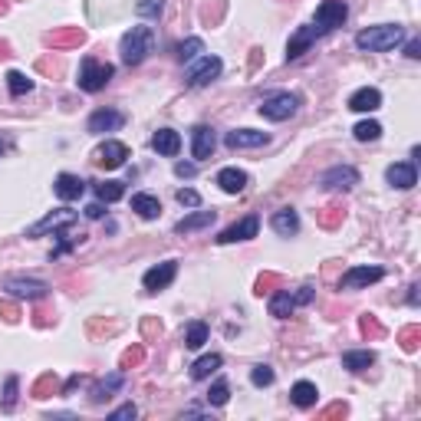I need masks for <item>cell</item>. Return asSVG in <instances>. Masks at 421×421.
Wrapping results in <instances>:
<instances>
[{
	"instance_id": "1",
	"label": "cell",
	"mask_w": 421,
	"mask_h": 421,
	"mask_svg": "<svg viewBox=\"0 0 421 421\" xmlns=\"http://www.w3.org/2000/svg\"><path fill=\"white\" fill-rule=\"evenodd\" d=\"M152 49H155V30L152 26H132L129 33L122 36V43H118V56H122L125 66H141Z\"/></svg>"
},
{
	"instance_id": "2",
	"label": "cell",
	"mask_w": 421,
	"mask_h": 421,
	"mask_svg": "<svg viewBox=\"0 0 421 421\" xmlns=\"http://www.w3.org/2000/svg\"><path fill=\"white\" fill-rule=\"evenodd\" d=\"M405 40V30L398 24H382V26H365L355 33V47L369 49V53H388Z\"/></svg>"
},
{
	"instance_id": "3",
	"label": "cell",
	"mask_w": 421,
	"mask_h": 421,
	"mask_svg": "<svg viewBox=\"0 0 421 421\" xmlns=\"http://www.w3.org/2000/svg\"><path fill=\"white\" fill-rule=\"evenodd\" d=\"M116 76V70L109 66V63H99L95 56H86L79 63V89L82 93H99V89H105L109 86V79Z\"/></svg>"
},
{
	"instance_id": "4",
	"label": "cell",
	"mask_w": 421,
	"mask_h": 421,
	"mask_svg": "<svg viewBox=\"0 0 421 421\" xmlns=\"http://www.w3.org/2000/svg\"><path fill=\"white\" fill-rule=\"evenodd\" d=\"M296 109H300V95L273 93V95H267V99L260 102V116L270 118V122H286V118L296 116Z\"/></svg>"
},
{
	"instance_id": "5",
	"label": "cell",
	"mask_w": 421,
	"mask_h": 421,
	"mask_svg": "<svg viewBox=\"0 0 421 421\" xmlns=\"http://www.w3.org/2000/svg\"><path fill=\"white\" fill-rule=\"evenodd\" d=\"M79 221V214L76 210H70V208H56V210H49L43 221H36V224H30L26 227V237H43V234H56V231H66V227H72V224Z\"/></svg>"
},
{
	"instance_id": "6",
	"label": "cell",
	"mask_w": 421,
	"mask_h": 421,
	"mask_svg": "<svg viewBox=\"0 0 421 421\" xmlns=\"http://www.w3.org/2000/svg\"><path fill=\"white\" fill-rule=\"evenodd\" d=\"M346 17H349V7H346V0H323V3L316 7L313 24L319 26L323 33H332L336 26L346 24Z\"/></svg>"
},
{
	"instance_id": "7",
	"label": "cell",
	"mask_w": 421,
	"mask_h": 421,
	"mask_svg": "<svg viewBox=\"0 0 421 421\" xmlns=\"http://www.w3.org/2000/svg\"><path fill=\"white\" fill-rule=\"evenodd\" d=\"M221 70H224V63L217 56H204V59H198V63H194V66L185 72V86H191V89L210 86V82L221 76Z\"/></svg>"
},
{
	"instance_id": "8",
	"label": "cell",
	"mask_w": 421,
	"mask_h": 421,
	"mask_svg": "<svg viewBox=\"0 0 421 421\" xmlns=\"http://www.w3.org/2000/svg\"><path fill=\"white\" fill-rule=\"evenodd\" d=\"M175 277H178V260H164V263L152 267L141 277V286H145V293H162L175 283Z\"/></svg>"
},
{
	"instance_id": "9",
	"label": "cell",
	"mask_w": 421,
	"mask_h": 421,
	"mask_svg": "<svg viewBox=\"0 0 421 421\" xmlns=\"http://www.w3.org/2000/svg\"><path fill=\"white\" fill-rule=\"evenodd\" d=\"M125 158H129V145H125V141H116V139H105L93 152V162L99 164V168H122Z\"/></svg>"
},
{
	"instance_id": "10",
	"label": "cell",
	"mask_w": 421,
	"mask_h": 421,
	"mask_svg": "<svg viewBox=\"0 0 421 421\" xmlns=\"http://www.w3.org/2000/svg\"><path fill=\"white\" fill-rule=\"evenodd\" d=\"M385 277L382 267H349L339 277V290H365L369 283H378Z\"/></svg>"
},
{
	"instance_id": "11",
	"label": "cell",
	"mask_w": 421,
	"mask_h": 421,
	"mask_svg": "<svg viewBox=\"0 0 421 421\" xmlns=\"http://www.w3.org/2000/svg\"><path fill=\"white\" fill-rule=\"evenodd\" d=\"M260 231V217L257 214H247L240 221H234L231 227H224L221 234H217V244H237V240H250V237H257Z\"/></svg>"
},
{
	"instance_id": "12",
	"label": "cell",
	"mask_w": 421,
	"mask_h": 421,
	"mask_svg": "<svg viewBox=\"0 0 421 421\" xmlns=\"http://www.w3.org/2000/svg\"><path fill=\"white\" fill-rule=\"evenodd\" d=\"M43 43L49 49H76L86 43V30L82 26H56V30H49L43 36Z\"/></svg>"
},
{
	"instance_id": "13",
	"label": "cell",
	"mask_w": 421,
	"mask_h": 421,
	"mask_svg": "<svg viewBox=\"0 0 421 421\" xmlns=\"http://www.w3.org/2000/svg\"><path fill=\"white\" fill-rule=\"evenodd\" d=\"M319 185L329 187V191H349V187L359 185V171H355L352 164H336V168L323 171Z\"/></svg>"
},
{
	"instance_id": "14",
	"label": "cell",
	"mask_w": 421,
	"mask_h": 421,
	"mask_svg": "<svg viewBox=\"0 0 421 421\" xmlns=\"http://www.w3.org/2000/svg\"><path fill=\"white\" fill-rule=\"evenodd\" d=\"M319 36H326V33H323V30H319L316 24L300 26V30H296V33L290 36V43H286V59H300V56L306 53V49H309V47L316 43V40H319Z\"/></svg>"
},
{
	"instance_id": "15",
	"label": "cell",
	"mask_w": 421,
	"mask_h": 421,
	"mask_svg": "<svg viewBox=\"0 0 421 421\" xmlns=\"http://www.w3.org/2000/svg\"><path fill=\"white\" fill-rule=\"evenodd\" d=\"M125 125V116L118 109H95L89 116V132L93 135H105V132H118Z\"/></svg>"
},
{
	"instance_id": "16",
	"label": "cell",
	"mask_w": 421,
	"mask_h": 421,
	"mask_svg": "<svg viewBox=\"0 0 421 421\" xmlns=\"http://www.w3.org/2000/svg\"><path fill=\"white\" fill-rule=\"evenodd\" d=\"M385 181H388L392 187H398V191H408V187H415V185H418V171H415V162H395V164H388Z\"/></svg>"
},
{
	"instance_id": "17",
	"label": "cell",
	"mask_w": 421,
	"mask_h": 421,
	"mask_svg": "<svg viewBox=\"0 0 421 421\" xmlns=\"http://www.w3.org/2000/svg\"><path fill=\"white\" fill-rule=\"evenodd\" d=\"M214 145H217V139H214V129L210 125H198V129L191 132V155H194V162L210 158L214 155Z\"/></svg>"
},
{
	"instance_id": "18",
	"label": "cell",
	"mask_w": 421,
	"mask_h": 421,
	"mask_svg": "<svg viewBox=\"0 0 421 421\" xmlns=\"http://www.w3.org/2000/svg\"><path fill=\"white\" fill-rule=\"evenodd\" d=\"M227 148H260V145H267L270 135L267 132H254V129H234V132H227Z\"/></svg>"
},
{
	"instance_id": "19",
	"label": "cell",
	"mask_w": 421,
	"mask_h": 421,
	"mask_svg": "<svg viewBox=\"0 0 421 421\" xmlns=\"http://www.w3.org/2000/svg\"><path fill=\"white\" fill-rule=\"evenodd\" d=\"M7 293L17 296V300H43L49 293V283L43 280H10L7 283Z\"/></svg>"
},
{
	"instance_id": "20",
	"label": "cell",
	"mask_w": 421,
	"mask_h": 421,
	"mask_svg": "<svg viewBox=\"0 0 421 421\" xmlns=\"http://www.w3.org/2000/svg\"><path fill=\"white\" fill-rule=\"evenodd\" d=\"M382 105V93L375 89V86H362V89H355L349 95V109L352 112H375Z\"/></svg>"
},
{
	"instance_id": "21",
	"label": "cell",
	"mask_w": 421,
	"mask_h": 421,
	"mask_svg": "<svg viewBox=\"0 0 421 421\" xmlns=\"http://www.w3.org/2000/svg\"><path fill=\"white\" fill-rule=\"evenodd\" d=\"M122 382H125V375H122V372H112L109 378H99V382L93 385V392H89V401H93V405H102V401H109V398H112L118 388H122Z\"/></svg>"
},
{
	"instance_id": "22",
	"label": "cell",
	"mask_w": 421,
	"mask_h": 421,
	"mask_svg": "<svg viewBox=\"0 0 421 421\" xmlns=\"http://www.w3.org/2000/svg\"><path fill=\"white\" fill-rule=\"evenodd\" d=\"M152 148L158 155H164V158H175V155L181 152V135H178L175 129H158L152 135Z\"/></svg>"
},
{
	"instance_id": "23",
	"label": "cell",
	"mask_w": 421,
	"mask_h": 421,
	"mask_svg": "<svg viewBox=\"0 0 421 421\" xmlns=\"http://www.w3.org/2000/svg\"><path fill=\"white\" fill-rule=\"evenodd\" d=\"M53 191H56L59 201H76V198H82L86 181H82L79 175H59L56 181H53Z\"/></svg>"
},
{
	"instance_id": "24",
	"label": "cell",
	"mask_w": 421,
	"mask_h": 421,
	"mask_svg": "<svg viewBox=\"0 0 421 421\" xmlns=\"http://www.w3.org/2000/svg\"><path fill=\"white\" fill-rule=\"evenodd\" d=\"M270 227H273L280 237H293L296 231H300V214H296L293 208H280L273 217H270Z\"/></svg>"
},
{
	"instance_id": "25",
	"label": "cell",
	"mask_w": 421,
	"mask_h": 421,
	"mask_svg": "<svg viewBox=\"0 0 421 421\" xmlns=\"http://www.w3.org/2000/svg\"><path fill=\"white\" fill-rule=\"evenodd\" d=\"M214 210H194V214H187V217H181V221L175 224V234H194V231H204V227H210L214 224Z\"/></svg>"
},
{
	"instance_id": "26",
	"label": "cell",
	"mask_w": 421,
	"mask_h": 421,
	"mask_svg": "<svg viewBox=\"0 0 421 421\" xmlns=\"http://www.w3.org/2000/svg\"><path fill=\"white\" fill-rule=\"evenodd\" d=\"M375 365V352L369 349H352V352H342V369L352 375L365 372V369H372Z\"/></svg>"
},
{
	"instance_id": "27",
	"label": "cell",
	"mask_w": 421,
	"mask_h": 421,
	"mask_svg": "<svg viewBox=\"0 0 421 421\" xmlns=\"http://www.w3.org/2000/svg\"><path fill=\"white\" fill-rule=\"evenodd\" d=\"M247 171H240V168H221L217 171V185H221V191H227V194H240L247 187Z\"/></svg>"
},
{
	"instance_id": "28",
	"label": "cell",
	"mask_w": 421,
	"mask_h": 421,
	"mask_svg": "<svg viewBox=\"0 0 421 421\" xmlns=\"http://www.w3.org/2000/svg\"><path fill=\"white\" fill-rule=\"evenodd\" d=\"M296 293L290 290H273V296H270V316H277V319H286V316H293V309H296Z\"/></svg>"
},
{
	"instance_id": "29",
	"label": "cell",
	"mask_w": 421,
	"mask_h": 421,
	"mask_svg": "<svg viewBox=\"0 0 421 421\" xmlns=\"http://www.w3.org/2000/svg\"><path fill=\"white\" fill-rule=\"evenodd\" d=\"M132 210L139 217H145V221H155L162 214V201L155 198V194H132Z\"/></svg>"
},
{
	"instance_id": "30",
	"label": "cell",
	"mask_w": 421,
	"mask_h": 421,
	"mask_svg": "<svg viewBox=\"0 0 421 421\" xmlns=\"http://www.w3.org/2000/svg\"><path fill=\"white\" fill-rule=\"evenodd\" d=\"M342 221H346V208H342V204H326V208L316 210V224H319V227H326V231L342 227Z\"/></svg>"
},
{
	"instance_id": "31",
	"label": "cell",
	"mask_w": 421,
	"mask_h": 421,
	"mask_svg": "<svg viewBox=\"0 0 421 421\" xmlns=\"http://www.w3.org/2000/svg\"><path fill=\"white\" fill-rule=\"evenodd\" d=\"M316 395H319V388H316L313 382H296V385L290 388V401L296 408H313Z\"/></svg>"
},
{
	"instance_id": "32",
	"label": "cell",
	"mask_w": 421,
	"mask_h": 421,
	"mask_svg": "<svg viewBox=\"0 0 421 421\" xmlns=\"http://www.w3.org/2000/svg\"><path fill=\"white\" fill-rule=\"evenodd\" d=\"M224 13H227V0H204L198 17H201V24L204 26H217L224 20Z\"/></svg>"
},
{
	"instance_id": "33",
	"label": "cell",
	"mask_w": 421,
	"mask_h": 421,
	"mask_svg": "<svg viewBox=\"0 0 421 421\" xmlns=\"http://www.w3.org/2000/svg\"><path fill=\"white\" fill-rule=\"evenodd\" d=\"M221 355H217V352H210V355H201L198 362L191 365V378H194V382H201V378H208L210 372H217V369H221Z\"/></svg>"
},
{
	"instance_id": "34",
	"label": "cell",
	"mask_w": 421,
	"mask_h": 421,
	"mask_svg": "<svg viewBox=\"0 0 421 421\" xmlns=\"http://www.w3.org/2000/svg\"><path fill=\"white\" fill-rule=\"evenodd\" d=\"M359 332H362L369 342L385 339V326H382V323H378V316H372V313H362V316H359Z\"/></svg>"
},
{
	"instance_id": "35",
	"label": "cell",
	"mask_w": 421,
	"mask_h": 421,
	"mask_svg": "<svg viewBox=\"0 0 421 421\" xmlns=\"http://www.w3.org/2000/svg\"><path fill=\"white\" fill-rule=\"evenodd\" d=\"M59 388H63V385H59L56 375H53V372H43V375H40V378L33 382V385H30V395H33V398H49V395H56Z\"/></svg>"
},
{
	"instance_id": "36",
	"label": "cell",
	"mask_w": 421,
	"mask_h": 421,
	"mask_svg": "<svg viewBox=\"0 0 421 421\" xmlns=\"http://www.w3.org/2000/svg\"><path fill=\"white\" fill-rule=\"evenodd\" d=\"M95 194H99V201H105V204H116V201L125 198V185H122V181H99V185H95Z\"/></svg>"
},
{
	"instance_id": "37",
	"label": "cell",
	"mask_w": 421,
	"mask_h": 421,
	"mask_svg": "<svg viewBox=\"0 0 421 421\" xmlns=\"http://www.w3.org/2000/svg\"><path fill=\"white\" fill-rule=\"evenodd\" d=\"M208 342V326L204 323H191V326L185 329V346L187 349H201Z\"/></svg>"
},
{
	"instance_id": "38",
	"label": "cell",
	"mask_w": 421,
	"mask_h": 421,
	"mask_svg": "<svg viewBox=\"0 0 421 421\" xmlns=\"http://www.w3.org/2000/svg\"><path fill=\"white\" fill-rule=\"evenodd\" d=\"M352 135H355V141H375L382 135V125H378L375 118H365V122H359V125L352 129Z\"/></svg>"
},
{
	"instance_id": "39",
	"label": "cell",
	"mask_w": 421,
	"mask_h": 421,
	"mask_svg": "<svg viewBox=\"0 0 421 421\" xmlns=\"http://www.w3.org/2000/svg\"><path fill=\"white\" fill-rule=\"evenodd\" d=\"M17 388H20V378H17V375H7V382H3V398H0V408L3 411L17 408Z\"/></svg>"
},
{
	"instance_id": "40",
	"label": "cell",
	"mask_w": 421,
	"mask_h": 421,
	"mask_svg": "<svg viewBox=\"0 0 421 421\" xmlns=\"http://www.w3.org/2000/svg\"><path fill=\"white\" fill-rule=\"evenodd\" d=\"M7 89H10V95H26L30 89H33V79H26L24 72L10 70L7 72Z\"/></svg>"
},
{
	"instance_id": "41",
	"label": "cell",
	"mask_w": 421,
	"mask_h": 421,
	"mask_svg": "<svg viewBox=\"0 0 421 421\" xmlns=\"http://www.w3.org/2000/svg\"><path fill=\"white\" fill-rule=\"evenodd\" d=\"M280 283H283L280 273H273V270H263V273L257 277V283H254V293H257V296H263V293H273L277 286H280Z\"/></svg>"
},
{
	"instance_id": "42",
	"label": "cell",
	"mask_w": 421,
	"mask_h": 421,
	"mask_svg": "<svg viewBox=\"0 0 421 421\" xmlns=\"http://www.w3.org/2000/svg\"><path fill=\"white\" fill-rule=\"evenodd\" d=\"M204 53V43H201V36H187L185 43H178V59L181 63H191V59Z\"/></svg>"
},
{
	"instance_id": "43",
	"label": "cell",
	"mask_w": 421,
	"mask_h": 421,
	"mask_svg": "<svg viewBox=\"0 0 421 421\" xmlns=\"http://www.w3.org/2000/svg\"><path fill=\"white\" fill-rule=\"evenodd\" d=\"M418 342H421V326H405L398 332V346L405 352H418Z\"/></svg>"
},
{
	"instance_id": "44",
	"label": "cell",
	"mask_w": 421,
	"mask_h": 421,
	"mask_svg": "<svg viewBox=\"0 0 421 421\" xmlns=\"http://www.w3.org/2000/svg\"><path fill=\"white\" fill-rule=\"evenodd\" d=\"M135 13L145 17V20H158L164 13V0H139V3H135Z\"/></svg>"
},
{
	"instance_id": "45",
	"label": "cell",
	"mask_w": 421,
	"mask_h": 421,
	"mask_svg": "<svg viewBox=\"0 0 421 421\" xmlns=\"http://www.w3.org/2000/svg\"><path fill=\"white\" fill-rule=\"evenodd\" d=\"M141 362H145V346H129L118 359V369H139Z\"/></svg>"
},
{
	"instance_id": "46",
	"label": "cell",
	"mask_w": 421,
	"mask_h": 421,
	"mask_svg": "<svg viewBox=\"0 0 421 421\" xmlns=\"http://www.w3.org/2000/svg\"><path fill=\"white\" fill-rule=\"evenodd\" d=\"M227 398H231V388H227V382H214L208 392V405H214V408H221V405H227Z\"/></svg>"
},
{
	"instance_id": "47",
	"label": "cell",
	"mask_w": 421,
	"mask_h": 421,
	"mask_svg": "<svg viewBox=\"0 0 421 421\" xmlns=\"http://www.w3.org/2000/svg\"><path fill=\"white\" fill-rule=\"evenodd\" d=\"M273 378H277V375H273V369H270V365H254V372H250V382H254L257 388L273 385Z\"/></svg>"
},
{
	"instance_id": "48",
	"label": "cell",
	"mask_w": 421,
	"mask_h": 421,
	"mask_svg": "<svg viewBox=\"0 0 421 421\" xmlns=\"http://www.w3.org/2000/svg\"><path fill=\"white\" fill-rule=\"evenodd\" d=\"M178 204H181V208H201V194L198 191H194V187H178Z\"/></svg>"
},
{
	"instance_id": "49",
	"label": "cell",
	"mask_w": 421,
	"mask_h": 421,
	"mask_svg": "<svg viewBox=\"0 0 421 421\" xmlns=\"http://www.w3.org/2000/svg\"><path fill=\"white\" fill-rule=\"evenodd\" d=\"M141 336H145V342L158 339V336H162V323H158L155 316H145V319H141Z\"/></svg>"
},
{
	"instance_id": "50",
	"label": "cell",
	"mask_w": 421,
	"mask_h": 421,
	"mask_svg": "<svg viewBox=\"0 0 421 421\" xmlns=\"http://www.w3.org/2000/svg\"><path fill=\"white\" fill-rule=\"evenodd\" d=\"M118 323H102V319H93V323H89V336H116L118 332Z\"/></svg>"
},
{
	"instance_id": "51",
	"label": "cell",
	"mask_w": 421,
	"mask_h": 421,
	"mask_svg": "<svg viewBox=\"0 0 421 421\" xmlns=\"http://www.w3.org/2000/svg\"><path fill=\"white\" fill-rule=\"evenodd\" d=\"M0 316H3V323H20V306L13 300H0Z\"/></svg>"
},
{
	"instance_id": "52",
	"label": "cell",
	"mask_w": 421,
	"mask_h": 421,
	"mask_svg": "<svg viewBox=\"0 0 421 421\" xmlns=\"http://www.w3.org/2000/svg\"><path fill=\"white\" fill-rule=\"evenodd\" d=\"M36 70H40V72H47V76H59V72H63V66H59L56 59L43 56V59H40V63H36Z\"/></svg>"
},
{
	"instance_id": "53",
	"label": "cell",
	"mask_w": 421,
	"mask_h": 421,
	"mask_svg": "<svg viewBox=\"0 0 421 421\" xmlns=\"http://www.w3.org/2000/svg\"><path fill=\"white\" fill-rule=\"evenodd\" d=\"M346 415H349V405H346V401H336V405H329L319 418H346Z\"/></svg>"
},
{
	"instance_id": "54",
	"label": "cell",
	"mask_w": 421,
	"mask_h": 421,
	"mask_svg": "<svg viewBox=\"0 0 421 421\" xmlns=\"http://www.w3.org/2000/svg\"><path fill=\"white\" fill-rule=\"evenodd\" d=\"M135 415H139V408H135V405L129 401V405H122V408L112 411L109 418H112V421H129V418H135Z\"/></svg>"
},
{
	"instance_id": "55",
	"label": "cell",
	"mask_w": 421,
	"mask_h": 421,
	"mask_svg": "<svg viewBox=\"0 0 421 421\" xmlns=\"http://www.w3.org/2000/svg\"><path fill=\"white\" fill-rule=\"evenodd\" d=\"M175 175L178 178H194V175H198V164H194V162H178L175 164Z\"/></svg>"
},
{
	"instance_id": "56",
	"label": "cell",
	"mask_w": 421,
	"mask_h": 421,
	"mask_svg": "<svg viewBox=\"0 0 421 421\" xmlns=\"http://www.w3.org/2000/svg\"><path fill=\"white\" fill-rule=\"evenodd\" d=\"M82 382H86V375H72V378H70V382H66V385H63V388H59V392H63V395H70L72 388H79Z\"/></svg>"
},
{
	"instance_id": "57",
	"label": "cell",
	"mask_w": 421,
	"mask_h": 421,
	"mask_svg": "<svg viewBox=\"0 0 421 421\" xmlns=\"http://www.w3.org/2000/svg\"><path fill=\"white\" fill-rule=\"evenodd\" d=\"M102 214H105L102 201H95V204H89V208H86V217H93V221H99V217H102Z\"/></svg>"
},
{
	"instance_id": "58",
	"label": "cell",
	"mask_w": 421,
	"mask_h": 421,
	"mask_svg": "<svg viewBox=\"0 0 421 421\" xmlns=\"http://www.w3.org/2000/svg\"><path fill=\"white\" fill-rule=\"evenodd\" d=\"M309 300H313V286H300V290H296V303L306 306Z\"/></svg>"
},
{
	"instance_id": "59",
	"label": "cell",
	"mask_w": 421,
	"mask_h": 421,
	"mask_svg": "<svg viewBox=\"0 0 421 421\" xmlns=\"http://www.w3.org/2000/svg\"><path fill=\"white\" fill-rule=\"evenodd\" d=\"M33 323H36V326H49L53 319H49L47 309H36V313H33Z\"/></svg>"
},
{
	"instance_id": "60",
	"label": "cell",
	"mask_w": 421,
	"mask_h": 421,
	"mask_svg": "<svg viewBox=\"0 0 421 421\" xmlns=\"http://www.w3.org/2000/svg\"><path fill=\"white\" fill-rule=\"evenodd\" d=\"M411 59H418L421 56V40H408V49H405Z\"/></svg>"
},
{
	"instance_id": "61",
	"label": "cell",
	"mask_w": 421,
	"mask_h": 421,
	"mask_svg": "<svg viewBox=\"0 0 421 421\" xmlns=\"http://www.w3.org/2000/svg\"><path fill=\"white\" fill-rule=\"evenodd\" d=\"M408 303L418 306V283H411V293H408Z\"/></svg>"
},
{
	"instance_id": "62",
	"label": "cell",
	"mask_w": 421,
	"mask_h": 421,
	"mask_svg": "<svg viewBox=\"0 0 421 421\" xmlns=\"http://www.w3.org/2000/svg\"><path fill=\"white\" fill-rule=\"evenodd\" d=\"M3 56H10V43H0V59Z\"/></svg>"
},
{
	"instance_id": "63",
	"label": "cell",
	"mask_w": 421,
	"mask_h": 421,
	"mask_svg": "<svg viewBox=\"0 0 421 421\" xmlns=\"http://www.w3.org/2000/svg\"><path fill=\"white\" fill-rule=\"evenodd\" d=\"M7 7H10V0H0V17L7 13Z\"/></svg>"
}]
</instances>
